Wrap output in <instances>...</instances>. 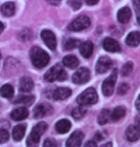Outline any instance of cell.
Returning a JSON list of instances; mask_svg holds the SVG:
<instances>
[{
	"instance_id": "cell-1",
	"label": "cell",
	"mask_w": 140,
	"mask_h": 147,
	"mask_svg": "<svg viewBox=\"0 0 140 147\" xmlns=\"http://www.w3.org/2000/svg\"><path fill=\"white\" fill-rule=\"evenodd\" d=\"M30 57H31L33 65L38 69L45 67L49 63L50 60L48 54L44 50L37 46L33 47L31 49V51H30Z\"/></svg>"
},
{
	"instance_id": "cell-2",
	"label": "cell",
	"mask_w": 140,
	"mask_h": 147,
	"mask_svg": "<svg viewBox=\"0 0 140 147\" xmlns=\"http://www.w3.org/2000/svg\"><path fill=\"white\" fill-rule=\"evenodd\" d=\"M66 78L67 75L61 64H56L44 75V78L48 82H54L56 80L64 81L66 79Z\"/></svg>"
},
{
	"instance_id": "cell-3",
	"label": "cell",
	"mask_w": 140,
	"mask_h": 147,
	"mask_svg": "<svg viewBox=\"0 0 140 147\" xmlns=\"http://www.w3.org/2000/svg\"><path fill=\"white\" fill-rule=\"evenodd\" d=\"M46 129H47V124L45 122H40L37 125H35L32 129L31 134L29 135L27 139V145L28 146L37 145L40 142V137L43 135Z\"/></svg>"
},
{
	"instance_id": "cell-4",
	"label": "cell",
	"mask_w": 140,
	"mask_h": 147,
	"mask_svg": "<svg viewBox=\"0 0 140 147\" xmlns=\"http://www.w3.org/2000/svg\"><path fill=\"white\" fill-rule=\"evenodd\" d=\"M98 101V95L94 88H88L84 91L78 98H77V102L80 105H92L95 104Z\"/></svg>"
},
{
	"instance_id": "cell-5",
	"label": "cell",
	"mask_w": 140,
	"mask_h": 147,
	"mask_svg": "<svg viewBox=\"0 0 140 147\" xmlns=\"http://www.w3.org/2000/svg\"><path fill=\"white\" fill-rule=\"evenodd\" d=\"M89 25H90V19H89V17L86 16H78L75 20H73L70 23L69 26H68V29L73 32H79L89 27Z\"/></svg>"
},
{
	"instance_id": "cell-6",
	"label": "cell",
	"mask_w": 140,
	"mask_h": 147,
	"mask_svg": "<svg viewBox=\"0 0 140 147\" xmlns=\"http://www.w3.org/2000/svg\"><path fill=\"white\" fill-rule=\"evenodd\" d=\"M117 78V70H113L111 75L108 78L105 79L102 85V92L106 96H109L112 95L113 90H114V85Z\"/></svg>"
},
{
	"instance_id": "cell-7",
	"label": "cell",
	"mask_w": 140,
	"mask_h": 147,
	"mask_svg": "<svg viewBox=\"0 0 140 147\" xmlns=\"http://www.w3.org/2000/svg\"><path fill=\"white\" fill-rule=\"evenodd\" d=\"M89 78H90V72H89L88 69L84 68V67L76 71V73L72 76V80L76 84L86 83L89 80Z\"/></svg>"
},
{
	"instance_id": "cell-8",
	"label": "cell",
	"mask_w": 140,
	"mask_h": 147,
	"mask_svg": "<svg viewBox=\"0 0 140 147\" xmlns=\"http://www.w3.org/2000/svg\"><path fill=\"white\" fill-rule=\"evenodd\" d=\"M40 36L42 38L43 42L45 43V45L48 47L50 50H55L57 47V39L56 36L53 32L48 31V30H44L41 32Z\"/></svg>"
},
{
	"instance_id": "cell-9",
	"label": "cell",
	"mask_w": 140,
	"mask_h": 147,
	"mask_svg": "<svg viewBox=\"0 0 140 147\" xmlns=\"http://www.w3.org/2000/svg\"><path fill=\"white\" fill-rule=\"evenodd\" d=\"M112 66V61L109 57H101L97 61L96 71L98 74H105Z\"/></svg>"
},
{
	"instance_id": "cell-10",
	"label": "cell",
	"mask_w": 140,
	"mask_h": 147,
	"mask_svg": "<svg viewBox=\"0 0 140 147\" xmlns=\"http://www.w3.org/2000/svg\"><path fill=\"white\" fill-rule=\"evenodd\" d=\"M83 140H84V134L81 131H75L67 140L65 145L67 147H79L82 144Z\"/></svg>"
},
{
	"instance_id": "cell-11",
	"label": "cell",
	"mask_w": 140,
	"mask_h": 147,
	"mask_svg": "<svg viewBox=\"0 0 140 147\" xmlns=\"http://www.w3.org/2000/svg\"><path fill=\"white\" fill-rule=\"evenodd\" d=\"M103 47L106 51L111 52V53H116L120 51V45L115 39L111 37L105 38V40L103 41Z\"/></svg>"
},
{
	"instance_id": "cell-12",
	"label": "cell",
	"mask_w": 140,
	"mask_h": 147,
	"mask_svg": "<svg viewBox=\"0 0 140 147\" xmlns=\"http://www.w3.org/2000/svg\"><path fill=\"white\" fill-rule=\"evenodd\" d=\"M126 137L129 142H136L140 138V128L136 125H130L126 130Z\"/></svg>"
},
{
	"instance_id": "cell-13",
	"label": "cell",
	"mask_w": 140,
	"mask_h": 147,
	"mask_svg": "<svg viewBox=\"0 0 140 147\" xmlns=\"http://www.w3.org/2000/svg\"><path fill=\"white\" fill-rule=\"evenodd\" d=\"M34 88V81L29 76H23L19 81V90L20 92L29 93Z\"/></svg>"
},
{
	"instance_id": "cell-14",
	"label": "cell",
	"mask_w": 140,
	"mask_h": 147,
	"mask_svg": "<svg viewBox=\"0 0 140 147\" xmlns=\"http://www.w3.org/2000/svg\"><path fill=\"white\" fill-rule=\"evenodd\" d=\"M71 90L69 88H58L56 89L54 92H53V98L56 100H64V99H66L67 98H69L71 95Z\"/></svg>"
},
{
	"instance_id": "cell-15",
	"label": "cell",
	"mask_w": 140,
	"mask_h": 147,
	"mask_svg": "<svg viewBox=\"0 0 140 147\" xmlns=\"http://www.w3.org/2000/svg\"><path fill=\"white\" fill-rule=\"evenodd\" d=\"M28 115H29V112L25 107H19L12 112L11 117L14 120H16V121H20V120L25 119L26 117H28Z\"/></svg>"
},
{
	"instance_id": "cell-16",
	"label": "cell",
	"mask_w": 140,
	"mask_h": 147,
	"mask_svg": "<svg viewBox=\"0 0 140 147\" xmlns=\"http://www.w3.org/2000/svg\"><path fill=\"white\" fill-rule=\"evenodd\" d=\"M80 53L85 58H89L93 54V44L91 41H85L80 45Z\"/></svg>"
},
{
	"instance_id": "cell-17",
	"label": "cell",
	"mask_w": 140,
	"mask_h": 147,
	"mask_svg": "<svg viewBox=\"0 0 140 147\" xmlns=\"http://www.w3.org/2000/svg\"><path fill=\"white\" fill-rule=\"evenodd\" d=\"M132 17V11H130V8L128 7H124L122 8L121 10H119L118 13H117V19L120 23H127Z\"/></svg>"
},
{
	"instance_id": "cell-18",
	"label": "cell",
	"mask_w": 140,
	"mask_h": 147,
	"mask_svg": "<svg viewBox=\"0 0 140 147\" xmlns=\"http://www.w3.org/2000/svg\"><path fill=\"white\" fill-rule=\"evenodd\" d=\"M126 43L127 45L130 47H136L140 44V32H132L128 34L126 38Z\"/></svg>"
},
{
	"instance_id": "cell-19",
	"label": "cell",
	"mask_w": 140,
	"mask_h": 147,
	"mask_svg": "<svg viewBox=\"0 0 140 147\" xmlns=\"http://www.w3.org/2000/svg\"><path fill=\"white\" fill-rule=\"evenodd\" d=\"M55 128L59 134H65L70 130L71 122L68 119H61L56 123Z\"/></svg>"
},
{
	"instance_id": "cell-20",
	"label": "cell",
	"mask_w": 140,
	"mask_h": 147,
	"mask_svg": "<svg viewBox=\"0 0 140 147\" xmlns=\"http://www.w3.org/2000/svg\"><path fill=\"white\" fill-rule=\"evenodd\" d=\"M25 132L26 126L24 124H18L14 126V128L13 129V139L16 142H20L23 139V137L25 136Z\"/></svg>"
},
{
	"instance_id": "cell-21",
	"label": "cell",
	"mask_w": 140,
	"mask_h": 147,
	"mask_svg": "<svg viewBox=\"0 0 140 147\" xmlns=\"http://www.w3.org/2000/svg\"><path fill=\"white\" fill-rule=\"evenodd\" d=\"M0 11L4 16H14V11H16V5L14 2H6L1 6Z\"/></svg>"
},
{
	"instance_id": "cell-22",
	"label": "cell",
	"mask_w": 140,
	"mask_h": 147,
	"mask_svg": "<svg viewBox=\"0 0 140 147\" xmlns=\"http://www.w3.org/2000/svg\"><path fill=\"white\" fill-rule=\"evenodd\" d=\"M62 64L64 66H66L67 68L70 69H74L76 67H78L79 65V59L77 58L75 55H66V57H64L62 59Z\"/></svg>"
},
{
	"instance_id": "cell-23",
	"label": "cell",
	"mask_w": 140,
	"mask_h": 147,
	"mask_svg": "<svg viewBox=\"0 0 140 147\" xmlns=\"http://www.w3.org/2000/svg\"><path fill=\"white\" fill-rule=\"evenodd\" d=\"M14 90L11 84H5L0 88V96L5 98H12L14 96Z\"/></svg>"
},
{
	"instance_id": "cell-24",
	"label": "cell",
	"mask_w": 140,
	"mask_h": 147,
	"mask_svg": "<svg viewBox=\"0 0 140 147\" xmlns=\"http://www.w3.org/2000/svg\"><path fill=\"white\" fill-rule=\"evenodd\" d=\"M111 113L109 109H104L101 111V113L98 116V123L100 125H104L106 123H108L111 119Z\"/></svg>"
},
{
	"instance_id": "cell-25",
	"label": "cell",
	"mask_w": 140,
	"mask_h": 147,
	"mask_svg": "<svg viewBox=\"0 0 140 147\" xmlns=\"http://www.w3.org/2000/svg\"><path fill=\"white\" fill-rule=\"evenodd\" d=\"M125 114H126V110H125L124 107L122 106H119V107H116L113 112L111 113V119L113 121H117V120L121 119L122 117L125 116Z\"/></svg>"
},
{
	"instance_id": "cell-26",
	"label": "cell",
	"mask_w": 140,
	"mask_h": 147,
	"mask_svg": "<svg viewBox=\"0 0 140 147\" xmlns=\"http://www.w3.org/2000/svg\"><path fill=\"white\" fill-rule=\"evenodd\" d=\"M86 112H87V110L84 107V105H81V106H79V107L74 108L71 115H72V117L75 119H81L85 116Z\"/></svg>"
},
{
	"instance_id": "cell-27",
	"label": "cell",
	"mask_w": 140,
	"mask_h": 147,
	"mask_svg": "<svg viewBox=\"0 0 140 147\" xmlns=\"http://www.w3.org/2000/svg\"><path fill=\"white\" fill-rule=\"evenodd\" d=\"M46 114H47V109H46L45 105H43V104L38 105V106L34 109V117L36 119L43 117Z\"/></svg>"
},
{
	"instance_id": "cell-28",
	"label": "cell",
	"mask_w": 140,
	"mask_h": 147,
	"mask_svg": "<svg viewBox=\"0 0 140 147\" xmlns=\"http://www.w3.org/2000/svg\"><path fill=\"white\" fill-rule=\"evenodd\" d=\"M35 98L33 96H21L14 100V103H21L24 105H31L34 102Z\"/></svg>"
},
{
	"instance_id": "cell-29",
	"label": "cell",
	"mask_w": 140,
	"mask_h": 147,
	"mask_svg": "<svg viewBox=\"0 0 140 147\" xmlns=\"http://www.w3.org/2000/svg\"><path fill=\"white\" fill-rule=\"evenodd\" d=\"M78 44H79V41L75 39V38H68L64 43V48L66 50V51H70V50H73L74 48H76V47L78 46Z\"/></svg>"
},
{
	"instance_id": "cell-30",
	"label": "cell",
	"mask_w": 140,
	"mask_h": 147,
	"mask_svg": "<svg viewBox=\"0 0 140 147\" xmlns=\"http://www.w3.org/2000/svg\"><path fill=\"white\" fill-rule=\"evenodd\" d=\"M132 69H133V64H132V62H130V61L127 62L123 66V68H122V70H121L122 76H128L129 75H130V74H132Z\"/></svg>"
},
{
	"instance_id": "cell-31",
	"label": "cell",
	"mask_w": 140,
	"mask_h": 147,
	"mask_svg": "<svg viewBox=\"0 0 140 147\" xmlns=\"http://www.w3.org/2000/svg\"><path fill=\"white\" fill-rule=\"evenodd\" d=\"M10 135L6 129H0V143H5L8 142Z\"/></svg>"
},
{
	"instance_id": "cell-32",
	"label": "cell",
	"mask_w": 140,
	"mask_h": 147,
	"mask_svg": "<svg viewBox=\"0 0 140 147\" xmlns=\"http://www.w3.org/2000/svg\"><path fill=\"white\" fill-rule=\"evenodd\" d=\"M68 4L74 11H78L82 7V0H69Z\"/></svg>"
},
{
	"instance_id": "cell-33",
	"label": "cell",
	"mask_w": 140,
	"mask_h": 147,
	"mask_svg": "<svg viewBox=\"0 0 140 147\" xmlns=\"http://www.w3.org/2000/svg\"><path fill=\"white\" fill-rule=\"evenodd\" d=\"M128 91H129V85H128L127 83H121L120 86H119L118 89H117V93L119 94V95L123 96L128 92Z\"/></svg>"
},
{
	"instance_id": "cell-34",
	"label": "cell",
	"mask_w": 140,
	"mask_h": 147,
	"mask_svg": "<svg viewBox=\"0 0 140 147\" xmlns=\"http://www.w3.org/2000/svg\"><path fill=\"white\" fill-rule=\"evenodd\" d=\"M135 6V11H136V18H137V22L140 25V0H133Z\"/></svg>"
},
{
	"instance_id": "cell-35",
	"label": "cell",
	"mask_w": 140,
	"mask_h": 147,
	"mask_svg": "<svg viewBox=\"0 0 140 147\" xmlns=\"http://www.w3.org/2000/svg\"><path fill=\"white\" fill-rule=\"evenodd\" d=\"M57 145H58V143H57L55 140H52V139H47L43 143L44 147H55Z\"/></svg>"
},
{
	"instance_id": "cell-36",
	"label": "cell",
	"mask_w": 140,
	"mask_h": 147,
	"mask_svg": "<svg viewBox=\"0 0 140 147\" xmlns=\"http://www.w3.org/2000/svg\"><path fill=\"white\" fill-rule=\"evenodd\" d=\"M95 140H97V142H101V140H102L104 138H105V136H104V135L101 133V132H97L96 134H95Z\"/></svg>"
},
{
	"instance_id": "cell-37",
	"label": "cell",
	"mask_w": 140,
	"mask_h": 147,
	"mask_svg": "<svg viewBox=\"0 0 140 147\" xmlns=\"http://www.w3.org/2000/svg\"><path fill=\"white\" fill-rule=\"evenodd\" d=\"M85 3L89 6H93V5H96L98 2H99V0H85Z\"/></svg>"
},
{
	"instance_id": "cell-38",
	"label": "cell",
	"mask_w": 140,
	"mask_h": 147,
	"mask_svg": "<svg viewBox=\"0 0 140 147\" xmlns=\"http://www.w3.org/2000/svg\"><path fill=\"white\" fill-rule=\"evenodd\" d=\"M96 142H95V140H89V142H87L85 144V146L86 147H89V146H91V147H96Z\"/></svg>"
},
{
	"instance_id": "cell-39",
	"label": "cell",
	"mask_w": 140,
	"mask_h": 147,
	"mask_svg": "<svg viewBox=\"0 0 140 147\" xmlns=\"http://www.w3.org/2000/svg\"><path fill=\"white\" fill-rule=\"evenodd\" d=\"M135 106H136V109L138 111H140V95L138 96L137 99H136V102H135Z\"/></svg>"
},
{
	"instance_id": "cell-40",
	"label": "cell",
	"mask_w": 140,
	"mask_h": 147,
	"mask_svg": "<svg viewBox=\"0 0 140 147\" xmlns=\"http://www.w3.org/2000/svg\"><path fill=\"white\" fill-rule=\"evenodd\" d=\"M135 124H136V126H138V127L140 128V114L137 115L135 117Z\"/></svg>"
},
{
	"instance_id": "cell-41",
	"label": "cell",
	"mask_w": 140,
	"mask_h": 147,
	"mask_svg": "<svg viewBox=\"0 0 140 147\" xmlns=\"http://www.w3.org/2000/svg\"><path fill=\"white\" fill-rule=\"evenodd\" d=\"M3 30H4V25H3L2 22H0V34L2 33Z\"/></svg>"
},
{
	"instance_id": "cell-42",
	"label": "cell",
	"mask_w": 140,
	"mask_h": 147,
	"mask_svg": "<svg viewBox=\"0 0 140 147\" xmlns=\"http://www.w3.org/2000/svg\"><path fill=\"white\" fill-rule=\"evenodd\" d=\"M111 145H112L111 143V142H109V143H106V144H104L103 146L105 147V146H111Z\"/></svg>"
},
{
	"instance_id": "cell-43",
	"label": "cell",
	"mask_w": 140,
	"mask_h": 147,
	"mask_svg": "<svg viewBox=\"0 0 140 147\" xmlns=\"http://www.w3.org/2000/svg\"><path fill=\"white\" fill-rule=\"evenodd\" d=\"M1 57H1V53H0V59H1Z\"/></svg>"
}]
</instances>
